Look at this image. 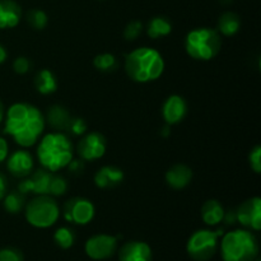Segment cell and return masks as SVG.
Instances as JSON below:
<instances>
[{"label":"cell","instance_id":"6da1fadb","mask_svg":"<svg viewBox=\"0 0 261 261\" xmlns=\"http://www.w3.org/2000/svg\"><path fill=\"white\" fill-rule=\"evenodd\" d=\"M45 126V115L27 102H15L4 115V133L22 148L37 144Z\"/></svg>","mask_w":261,"mask_h":261},{"label":"cell","instance_id":"7a4b0ae2","mask_svg":"<svg viewBox=\"0 0 261 261\" xmlns=\"http://www.w3.org/2000/svg\"><path fill=\"white\" fill-rule=\"evenodd\" d=\"M37 143L36 154L38 162L50 172L66 168L74 158L73 143L64 132L47 133Z\"/></svg>","mask_w":261,"mask_h":261},{"label":"cell","instance_id":"3957f363","mask_svg":"<svg viewBox=\"0 0 261 261\" xmlns=\"http://www.w3.org/2000/svg\"><path fill=\"white\" fill-rule=\"evenodd\" d=\"M125 73L135 83L157 81L165 71V60L160 51L142 46L125 56Z\"/></svg>","mask_w":261,"mask_h":261},{"label":"cell","instance_id":"277c9868","mask_svg":"<svg viewBox=\"0 0 261 261\" xmlns=\"http://www.w3.org/2000/svg\"><path fill=\"white\" fill-rule=\"evenodd\" d=\"M221 251L224 261H254L259 255V242L249 229H234L223 236Z\"/></svg>","mask_w":261,"mask_h":261},{"label":"cell","instance_id":"5b68a950","mask_svg":"<svg viewBox=\"0 0 261 261\" xmlns=\"http://www.w3.org/2000/svg\"><path fill=\"white\" fill-rule=\"evenodd\" d=\"M221 48V33L213 28H195V30H191L185 37V50L194 60H212L218 55Z\"/></svg>","mask_w":261,"mask_h":261},{"label":"cell","instance_id":"8992f818","mask_svg":"<svg viewBox=\"0 0 261 261\" xmlns=\"http://www.w3.org/2000/svg\"><path fill=\"white\" fill-rule=\"evenodd\" d=\"M24 217L36 228H48L58 222L60 208L54 196L36 195L24 206Z\"/></svg>","mask_w":261,"mask_h":261},{"label":"cell","instance_id":"52a82bcc","mask_svg":"<svg viewBox=\"0 0 261 261\" xmlns=\"http://www.w3.org/2000/svg\"><path fill=\"white\" fill-rule=\"evenodd\" d=\"M223 234L222 229H198L188 240L186 250L191 259L206 261L214 256L218 249V240Z\"/></svg>","mask_w":261,"mask_h":261},{"label":"cell","instance_id":"ba28073f","mask_svg":"<svg viewBox=\"0 0 261 261\" xmlns=\"http://www.w3.org/2000/svg\"><path fill=\"white\" fill-rule=\"evenodd\" d=\"M63 214L64 218L70 223L86 226V224L91 223L92 219L94 218L96 208L89 199L76 196V198L69 199L64 204Z\"/></svg>","mask_w":261,"mask_h":261},{"label":"cell","instance_id":"9c48e42d","mask_svg":"<svg viewBox=\"0 0 261 261\" xmlns=\"http://www.w3.org/2000/svg\"><path fill=\"white\" fill-rule=\"evenodd\" d=\"M107 150V140L98 132H89L83 134L76 145V152L81 160L93 162L105 155Z\"/></svg>","mask_w":261,"mask_h":261},{"label":"cell","instance_id":"30bf717a","mask_svg":"<svg viewBox=\"0 0 261 261\" xmlns=\"http://www.w3.org/2000/svg\"><path fill=\"white\" fill-rule=\"evenodd\" d=\"M55 172L45 170V168H38L32 171L30 176L22 178L18 184V191L24 195L27 194H35V195H50L51 181Z\"/></svg>","mask_w":261,"mask_h":261},{"label":"cell","instance_id":"8fae6325","mask_svg":"<svg viewBox=\"0 0 261 261\" xmlns=\"http://www.w3.org/2000/svg\"><path fill=\"white\" fill-rule=\"evenodd\" d=\"M86 254L93 260H105L111 257L117 250V237L111 234H94L91 239L87 240Z\"/></svg>","mask_w":261,"mask_h":261},{"label":"cell","instance_id":"7c38bea8","mask_svg":"<svg viewBox=\"0 0 261 261\" xmlns=\"http://www.w3.org/2000/svg\"><path fill=\"white\" fill-rule=\"evenodd\" d=\"M236 221L246 228L260 231L261 228V199L259 196L245 200L236 209Z\"/></svg>","mask_w":261,"mask_h":261},{"label":"cell","instance_id":"4fadbf2b","mask_svg":"<svg viewBox=\"0 0 261 261\" xmlns=\"http://www.w3.org/2000/svg\"><path fill=\"white\" fill-rule=\"evenodd\" d=\"M7 168L10 175L14 177L24 178L32 173L35 168V161H33L32 154L25 148H22L8 155Z\"/></svg>","mask_w":261,"mask_h":261},{"label":"cell","instance_id":"5bb4252c","mask_svg":"<svg viewBox=\"0 0 261 261\" xmlns=\"http://www.w3.org/2000/svg\"><path fill=\"white\" fill-rule=\"evenodd\" d=\"M188 115V102L180 94H171L162 106V117L167 125H176Z\"/></svg>","mask_w":261,"mask_h":261},{"label":"cell","instance_id":"9a60e30c","mask_svg":"<svg viewBox=\"0 0 261 261\" xmlns=\"http://www.w3.org/2000/svg\"><path fill=\"white\" fill-rule=\"evenodd\" d=\"M124 172L116 166H103L94 173V185L98 189H114L124 181Z\"/></svg>","mask_w":261,"mask_h":261},{"label":"cell","instance_id":"2e32d148","mask_svg":"<svg viewBox=\"0 0 261 261\" xmlns=\"http://www.w3.org/2000/svg\"><path fill=\"white\" fill-rule=\"evenodd\" d=\"M120 261H152V249L143 241H130L119 251Z\"/></svg>","mask_w":261,"mask_h":261},{"label":"cell","instance_id":"e0dca14e","mask_svg":"<svg viewBox=\"0 0 261 261\" xmlns=\"http://www.w3.org/2000/svg\"><path fill=\"white\" fill-rule=\"evenodd\" d=\"M22 8L14 0H0V30H10L19 24Z\"/></svg>","mask_w":261,"mask_h":261},{"label":"cell","instance_id":"ac0fdd59","mask_svg":"<svg viewBox=\"0 0 261 261\" xmlns=\"http://www.w3.org/2000/svg\"><path fill=\"white\" fill-rule=\"evenodd\" d=\"M165 178L170 188L175 189V190H182L193 180V170L189 166L178 163V165L168 168Z\"/></svg>","mask_w":261,"mask_h":261},{"label":"cell","instance_id":"d6986e66","mask_svg":"<svg viewBox=\"0 0 261 261\" xmlns=\"http://www.w3.org/2000/svg\"><path fill=\"white\" fill-rule=\"evenodd\" d=\"M46 122L54 129V132H68L69 124L71 121V115L61 105H54L47 110V114L45 116Z\"/></svg>","mask_w":261,"mask_h":261},{"label":"cell","instance_id":"ffe728a7","mask_svg":"<svg viewBox=\"0 0 261 261\" xmlns=\"http://www.w3.org/2000/svg\"><path fill=\"white\" fill-rule=\"evenodd\" d=\"M224 211L223 205L221 204V201H218L217 199H209L201 206V219H203L204 223L206 226H217L221 222H223L224 218Z\"/></svg>","mask_w":261,"mask_h":261},{"label":"cell","instance_id":"44dd1931","mask_svg":"<svg viewBox=\"0 0 261 261\" xmlns=\"http://www.w3.org/2000/svg\"><path fill=\"white\" fill-rule=\"evenodd\" d=\"M35 86L38 93L47 96L55 93L58 89V78L50 69H41L35 78Z\"/></svg>","mask_w":261,"mask_h":261},{"label":"cell","instance_id":"7402d4cb","mask_svg":"<svg viewBox=\"0 0 261 261\" xmlns=\"http://www.w3.org/2000/svg\"><path fill=\"white\" fill-rule=\"evenodd\" d=\"M240 27H241V19L234 12H224L218 18L217 23V31L227 37L236 35L240 31Z\"/></svg>","mask_w":261,"mask_h":261},{"label":"cell","instance_id":"603a6c76","mask_svg":"<svg viewBox=\"0 0 261 261\" xmlns=\"http://www.w3.org/2000/svg\"><path fill=\"white\" fill-rule=\"evenodd\" d=\"M172 32V24L166 17H154L147 25V35L153 40L162 38Z\"/></svg>","mask_w":261,"mask_h":261},{"label":"cell","instance_id":"cb8c5ba5","mask_svg":"<svg viewBox=\"0 0 261 261\" xmlns=\"http://www.w3.org/2000/svg\"><path fill=\"white\" fill-rule=\"evenodd\" d=\"M3 206L10 214L20 213L25 206V195L18 190L9 191L3 198Z\"/></svg>","mask_w":261,"mask_h":261},{"label":"cell","instance_id":"d4e9b609","mask_svg":"<svg viewBox=\"0 0 261 261\" xmlns=\"http://www.w3.org/2000/svg\"><path fill=\"white\" fill-rule=\"evenodd\" d=\"M54 241L61 249H70L74 245V241H75V233L69 227H60L54 233Z\"/></svg>","mask_w":261,"mask_h":261},{"label":"cell","instance_id":"484cf974","mask_svg":"<svg viewBox=\"0 0 261 261\" xmlns=\"http://www.w3.org/2000/svg\"><path fill=\"white\" fill-rule=\"evenodd\" d=\"M94 68L102 73H111L117 68V59L112 54L103 53L93 59Z\"/></svg>","mask_w":261,"mask_h":261},{"label":"cell","instance_id":"4316f807","mask_svg":"<svg viewBox=\"0 0 261 261\" xmlns=\"http://www.w3.org/2000/svg\"><path fill=\"white\" fill-rule=\"evenodd\" d=\"M27 22L35 30H43L48 23V17L43 10L41 9H31L27 13Z\"/></svg>","mask_w":261,"mask_h":261},{"label":"cell","instance_id":"83f0119b","mask_svg":"<svg viewBox=\"0 0 261 261\" xmlns=\"http://www.w3.org/2000/svg\"><path fill=\"white\" fill-rule=\"evenodd\" d=\"M68 190V182L63 176H59L54 173L53 181H51V189H50V196H61L66 193Z\"/></svg>","mask_w":261,"mask_h":261},{"label":"cell","instance_id":"f1b7e54d","mask_svg":"<svg viewBox=\"0 0 261 261\" xmlns=\"http://www.w3.org/2000/svg\"><path fill=\"white\" fill-rule=\"evenodd\" d=\"M143 31V24L139 20H133V22L127 23L126 27L124 30V37L127 41H134L137 40L140 36Z\"/></svg>","mask_w":261,"mask_h":261},{"label":"cell","instance_id":"f546056e","mask_svg":"<svg viewBox=\"0 0 261 261\" xmlns=\"http://www.w3.org/2000/svg\"><path fill=\"white\" fill-rule=\"evenodd\" d=\"M68 132L76 135V137H81V135L86 134L87 133V122L84 121V119H82V117H71Z\"/></svg>","mask_w":261,"mask_h":261},{"label":"cell","instance_id":"4dcf8cb0","mask_svg":"<svg viewBox=\"0 0 261 261\" xmlns=\"http://www.w3.org/2000/svg\"><path fill=\"white\" fill-rule=\"evenodd\" d=\"M249 163L255 173L261 172V147L255 145L249 154Z\"/></svg>","mask_w":261,"mask_h":261},{"label":"cell","instance_id":"1f68e13d","mask_svg":"<svg viewBox=\"0 0 261 261\" xmlns=\"http://www.w3.org/2000/svg\"><path fill=\"white\" fill-rule=\"evenodd\" d=\"M0 261H23V254L15 247H4L0 250Z\"/></svg>","mask_w":261,"mask_h":261},{"label":"cell","instance_id":"d6a6232c","mask_svg":"<svg viewBox=\"0 0 261 261\" xmlns=\"http://www.w3.org/2000/svg\"><path fill=\"white\" fill-rule=\"evenodd\" d=\"M31 69V61L30 59L24 58V56H19V58L15 59L13 61V70L15 71L17 74H27Z\"/></svg>","mask_w":261,"mask_h":261},{"label":"cell","instance_id":"836d02e7","mask_svg":"<svg viewBox=\"0 0 261 261\" xmlns=\"http://www.w3.org/2000/svg\"><path fill=\"white\" fill-rule=\"evenodd\" d=\"M9 155V144H8L7 139L0 137V163L4 162Z\"/></svg>","mask_w":261,"mask_h":261},{"label":"cell","instance_id":"e575fe53","mask_svg":"<svg viewBox=\"0 0 261 261\" xmlns=\"http://www.w3.org/2000/svg\"><path fill=\"white\" fill-rule=\"evenodd\" d=\"M83 162L84 161L83 160H81V158H79V160H71L70 161V163H69L68 166H66V167L69 168V170H70V172H73V173H78V172H82V170H83Z\"/></svg>","mask_w":261,"mask_h":261},{"label":"cell","instance_id":"d590c367","mask_svg":"<svg viewBox=\"0 0 261 261\" xmlns=\"http://www.w3.org/2000/svg\"><path fill=\"white\" fill-rule=\"evenodd\" d=\"M8 193V180L4 173L0 172V200H3Z\"/></svg>","mask_w":261,"mask_h":261},{"label":"cell","instance_id":"8d00e7d4","mask_svg":"<svg viewBox=\"0 0 261 261\" xmlns=\"http://www.w3.org/2000/svg\"><path fill=\"white\" fill-rule=\"evenodd\" d=\"M8 58V53L7 50H5V47L3 45H0V64L4 63L5 60H7Z\"/></svg>","mask_w":261,"mask_h":261},{"label":"cell","instance_id":"74e56055","mask_svg":"<svg viewBox=\"0 0 261 261\" xmlns=\"http://www.w3.org/2000/svg\"><path fill=\"white\" fill-rule=\"evenodd\" d=\"M4 115H5L4 106H3V102H2V99H0V124H2L3 120H4Z\"/></svg>","mask_w":261,"mask_h":261},{"label":"cell","instance_id":"f35d334b","mask_svg":"<svg viewBox=\"0 0 261 261\" xmlns=\"http://www.w3.org/2000/svg\"><path fill=\"white\" fill-rule=\"evenodd\" d=\"M257 261H260V260H257Z\"/></svg>","mask_w":261,"mask_h":261}]
</instances>
